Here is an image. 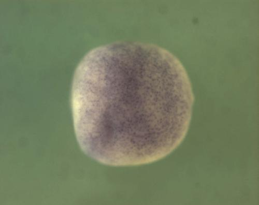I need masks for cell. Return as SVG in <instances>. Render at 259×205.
Here are the masks:
<instances>
[{"mask_svg":"<svg viewBox=\"0 0 259 205\" xmlns=\"http://www.w3.org/2000/svg\"><path fill=\"white\" fill-rule=\"evenodd\" d=\"M193 101L185 69L166 49L134 41L100 46L74 75L76 138L82 152L103 165H147L181 144Z\"/></svg>","mask_w":259,"mask_h":205,"instance_id":"1","label":"cell"}]
</instances>
